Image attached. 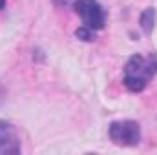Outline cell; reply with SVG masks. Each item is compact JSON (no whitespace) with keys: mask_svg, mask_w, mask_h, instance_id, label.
<instances>
[{"mask_svg":"<svg viewBox=\"0 0 157 155\" xmlns=\"http://www.w3.org/2000/svg\"><path fill=\"white\" fill-rule=\"evenodd\" d=\"M157 73V59L155 57H143L133 55L124 66V86L130 91H143L150 78Z\"/></svg>","mask_w":157,"mask_h":155,"instance_id":"1","label":"cell"},{"mask_svg":"<svg viewBox=\"0 0 157 155\" xmlns=\"http://www.w3.org/2000/svg\"><path fill=\"white\" fill-rule=\"evenodd\" d=\"M108 133L119 146H137L141 142V128L135 120H115L110 124Z\"/></svg>","mask_w":157,"mask_h":155,"instance_id":"2","label":"cell"},{"mask_svg":"<svg viewBox=\"0 0 157 155\" xmlns=\"http://www.w3.org/2000/svg\"><path fill=\"white\" fill-rule=\"evenodd\" d=\"M73 6H75L77 13L82 18V24L86 28H90L91 31L104 28V22H106L104 9L101 7V4L97 0H77Z\"/></svg>","mask_w":157,"mask_h":155,"instance_id":"3","label":"cell"},{"mask_svg":"<svg viewBox=\"0 0 157 155\" xmlns=\"http://www.w3.org/2000/svg\"><path fill=\"white\" fill-rule=\"evenodd\" d=\"M20 153V139L11 122L0 120V155Z\"/></svg>","mask_w":157,"mask_h":155,"instance_id":"4","label":"cell"},{"mask_svg":"<svg viewBox=\"0 0 157 155\" xmlns=\"http://www.w3.org/2000/svg\"><path fill=\"white\" fill-rule=\"evenodd\" d=\"M139 22H141V29H143L146 35H148V33H152L154 24H155V9H154V7H146V9L141 13Z\"/></svg>","mask_w":157,"mask_h":155,"instance_id":"5","label":"cell"},{"mask_svg":"<svg viewBox=\"0 0 157 155\" xmlns=\"http://www.w3.org/2000/svg\"><path fill=\"white\" fill-rule=\"evenodd\" d=\"M75 35H77L80 40H91V39H93V31H91L90 28H86V26L78 28L77 31H75Z\"/></svg>","mask_w":157,"mask_h":155,"instance_id":"6","label":"cell"},{"mask_svg":"<svg viewBox=\"0 0 157 155\" xmlns=\"http://www.w3.org/2000/svg\"><path fill=\"white\" fill-rule=\"evenodd\" d=\"M59 6H70V4H75L77 0H55Z\"/></svg>","mask_w":157,"mask_h":155,"instance_id":"7","label":"cell"},{"mask_svg":"<svg viewBox=\"0 0 157 155\" xmlns=\"http://www.w3.org/2000/svg\"><path fill=\"white\" fill-rule=\"evenodd\" d=\"M6 7V0H0V9H4Z\"/></svg>","mask_w":157,"mask_h":155,"instance_id":"8","label":"cell"}]
</instances>
